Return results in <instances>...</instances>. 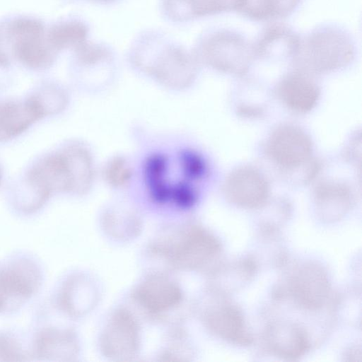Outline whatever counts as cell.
<instances>
[{
    "label": "cell",
    "mask_w": 362,
    "mask_h": 362,
    "mask_svg": "<svg viewBox=\"0 0 362 362\" xmlns=\"http://www.w3.org/2000/svg\"><path fill=\"white\" fill-rule=\"evenodd\" d=\"M88 34L87 24L78 18L61 20L47 30L48 42L58 54L65 49H74L87 40Z\"/></svg>",
    "instance_id": "cell-23"
},
{
    "label": "cell",
    "mask_w": 362,
    "mask_h": 362,
    "mask_svg": "<svg viewBox=\"0 0 362 362\" xmlns=\"http://www.w3.org/2000/svg\"><path fill=\"white\" fill-rule=\"evenodd\" d=\"M300 38L301 35L289 25L272 22L264 27L252 42L255 61L282 59L292 63Z\"/></svg>",
    "instance_id": "cell-13"
},
{
    "label": "cell",
    "mask_w": 362,
    "mask_h": 362,
    "mask_svg": "<svg viewBox=\"0 0 362 362\" xmlns=\"http://www.w3.org/2000/svg\"><path fill=\"white\" fill-rule=\"evenodd\" d=\"M2 176H3V172H2V168L0 165V184H1V182L2 180Z\"/></svg>",
    "instance_id": "cell-30"
},
{
    "label": "cell",
    "mask_w": 362,
    "mask_h": 362,
    "mask_svg": "<svg viewBox=\"0 0 362 362\" xmlns=\"http://www.w3.org/2000/svg\"><path fill=\"white\" fill-rule=\"evenodd\" d=\"M264 150L270 160L288 171L305 167L313 161L312 140L303 129L294 124H284L274 129Z\"/></svg>",
    "instance_id": "cell-10"
},
{
    "label": "cell",
    "mask_w": 362,
    "mask_h": 362,
    "mask_svg": "<svg viewBox=\"0 0 362 362\" xmlns=\"http://www.w3.org/2000/svg\"><path fill=\"white\" fill-rule=\"evenodd\" d=\"M209 329L218 337L239 345L252 341L242 312L235 306L223 304L213 308L206 315Z\"/></svg>",
    "instance_id": "cell-19"
},
{
    "label": "cell",
    "mask_w": 362,
    "mask_h": 362,
    "mask_svg": "<svg viewBox=\"0 0 362 362\" xmlns=\"http://www.w3.org/2000/svg\"><path fill=\"white\" fill-rule=\"evenodd\" d=\"M269 183L257 169L243 166L233 170L223 186L226 199L243 209H257L264 206L269 196Z\"/></svg>",
    "instance_id": "cell-12"
},
{
    "label": "cell",
    "mask_w": 362,
    "mask_h": 362,
    "mask_svg": "<svg viewBox=\"0 0 362 362\" xmlns=\"http://www.w3.org/2000/svg\"><path fill=\"white\" fill-rule=\"evenodd\" d=\"M316 212L325 222H335L350 210L353 197L349 185L338 181L320 183L314 192Z\"/></svg>",
    "instance_id": "cell-21"
},
{
    "label": "cell",
    "mask_w": 362,
    "mask_h": 362,
    "mask_svg": "<svg viewBox=\"0 0 362 362\" xmlns=\"http://www.w3.org/2000/svg\"><path fill=\"white\" fill-rule=\"evenodd\" d=\"M206 173L203 158L188 151L173 159L161 154L151 156L145 179L149 194L156 202L189 208L196 203Z\"/></svg>",
    "instance_id": "cell-3"
},
{
    "label": "cell",
    "mask_w": 362,
    "mask_h": 362,
    "mask_svg": "<svg viewBox=\"0 0 362 362\" xmlns=\"http://www.w3.org/2000/svg\"><path fill=\"white\" fill-rule=\"evenodd\" d=\"M133 297L144 310L152 313L168 311L182 298V290L174 280L163 275H151L135 288Z\"/></svg>",
    "instance_id": "cell-17"
},
{
    "label": "cell",
    "mask_w": 362,
    "mask_h": 362,
    "mask_svg": "<svg viewBox=\"0 0 362 362\" xmlns=\"http://www.w3.org/2000/svg\"><path fill=\"white\" fill-rule=\"evenodd\" d=\"M103 220L105 228L116 235L118 230L121 234L124 229L134 230L139 226V220L134 214L120 209L108 210Z\"/></svg>",
    "instance_id": "cell-27"
},
{
    "label": "cell",
    "mask_w": 362,
    "mask_h": 362,
    "mask_svg": "<svg viewBox=\"0 0 362 362\" xmlns=\"http://www.w3.org/2000/svg\"><path fill=\"white\" fill-rule=\"evenodd\" d=\"M77 1V0H76Z\"/></svg>",
    "instance_id": "cell-32"
},
{
    "label": "cell",
    "mask_w": 362,
    "mask_h": 362,
    "mask_svg": "<svg viewBox=\"0 0 362 362\" xmlns=\"http://www.w3.org/2000/svg\"><path fill=\"white\" fill-rule=\"evenodd\" d=\"M303 0H247L240 11L245 18L253 22H269L291 16Z\"/></svg>",
    "instance_id": "cell-24"
},
{
    "label": "cell",
    "mask_w": 362,
    "mask_h": 362,
    "mask_svg": "<svg viewBox=\"0 0 362 362\" xmlns=\"http://www.w3.org/2000/svg\"><path fill=\"white\" fill-rule=\"evenodd\" d=\"M96 297V289L90 280L81 276H71L60 286L57 304L67 315L78 317L93 308Z\"/></svg>",
    "instance_id": "cell-22"
},
{
    "label": "cell",
    "mask_w": 362,
    "mask_h": 362,
    "mask_svg": "<svg viewBox=\"0 0 362 362\" xmlns=\"http://www.w3.org/2000/svg\"><path fill=\"white\" fill-rule=\"evenodd\" d=\"M69 103L60 84L45 81L24 95L0 98V143L21 135L35 122L63 112Z\"/></svg>",
    "instance_id": "cell-5"
},
{
    "label": "cell",
    "mask_w": 362,
    "mask_h": 362,
    "mask_svg": "<svg viewBox=\"0 0 362 362\" xmlns=\"http://www.w3.org/2000/svg\"><path fill=\"white\" fill-rule=\"evenodd\" d=\"M192 52L200 64L236 76L247 74L255 62L252 42L242 33L230 28L206 31Z\"/></svg>",
    "instance_id": "cell-7"
},
{
    "label": "cell",
    "mask_w": 362,
    "mask_h": 362,
    "mask_svg": "<svg viewBox=\"0 0 362 362\" xmlns=\"http://www.w3.org/2000/svg\"><path fill=\"white\" fill-rule=\"evenodd\" d=\"M264 335L269 349L282 358H299L310 346L305 330L293 322H273L267 327Z\"/></svg>",
    "instance_id": "cell-20"
},
{
    "label": "cell",
    "mask_w": 362,
    "mask_h": 362,
    "mask_svg": "<svg viewBox=\"0 0 362 362\" xmlns=\"http://www.w3.org/2000/svg\"><path fill=\"white\" fill-rule=\"evenodd\" d=\"M276 93L288 109L298 113H306L316 106L320 89L314 76L294 68L279 81Z\"/></svg>",
    "instance_id": "cell-15"
},
{
    "label": "cell",
    "mask_w": 362,
    "mask_h": 362,
    "mask_svg": "<svg viewBox=\"0 0 362 362\" xmlns=\"http://www.w3.org/2000/svg\"><path fill=\"white\" fill-rule=\"evenodd\" d=\"M32 351L33 356L38 360L68 361L77 355L78 339L70 329L44 327L35 334Z\"/></svg>",
    "instance_id": "cell-18"
},
{
    "label": "cell",
    "mask_w": 362,
    "mask_h": 362,
    "mask_svg": "<svg viewBox=\"0 0 362 362\" xmlns=\"http://www.w3.org/2000/svg\"><path fill=\"white\" fill-rule=\"evenodd\" d=\"M103 175L107 184L119 189L129 184L133 177V169L124 157L117 156L107 162Z\"/></svg>",
    "instance_id": "cell-26"
},
{
    "label": "cell",
    "mask_w": 362,
    "mask_h": 362,
    "mask_svg": "<svg viewBox=\"0 0 362 362\" xmlns=\"http://www.w3.org/2000/svg\"><path fill=\"white\" fill-rule=\"evenodd\" d=\"M83 145H84V144H83ZM84 146H85V145H84ZM85 146L88 148V147H87L86 146ZM88 151H90H90L89 149H88ZM91 155H92V154H91ZM94 177H95V176H94ZM93 181H94V180H93ZM92 185H93V184H92ZM91 187H92V186H91ZM90 188H91V187H90Z\"/></svg>",
    "instance_id": "cell-31"
},
{
    "label": "cell",
    "mask_w": 362,
    "mask_h": 362,
    "mask_svg": "<svg viewBox=\"0 0 362 362\" xmlns=\"http://www.w3.org/2000/svg\"><path fill=\"white\" fill-rule=\"evenodd\" d=\"M346 357L349 358V361H358L356 357L361 358V349H358L356 346L351 349L348 352Z\"/></svg>",
    "instance_id": "cell-29"
},
{
    "label": "cell",
    "mask_w": 362,
    "mask_h": 362,
    "mask_svg": "<svg viewBox=\"0 0 362 362\" xmlns=\"http://www.w3.org/2000/svg\"><path fill=\"white\" fill-rule=\"evenodd\" d=\"M10 68V59L0 52V89L4 88L9 82Z\"/></svg>",
    "instance_id": "cell-28"
},
{
    "label": "cell",
    "mask_w": 362,
    "mask_h": 362,
    "mask_svg": "<svg viewBox=\"0 0 362 362\" xmlns=\"http://www.w3.org/2000/svg\"><path fill=\"white\" fill-rule=\"evenodd\" d=\"M356 54V40L347 29L336 23H323L301 35L291 64L315 76L346 69Z\"/></svg>",
    "instance_id": "cell-4"
},
{
    "label": "cell",
    "mask_w": 362,
    "mask_h": 362,
    "mask_svg": "<svg viewBox=\"0 0 362 362\" xmlns=\"http://www.w3.org/2000/svg\"><path fill=\"white\" fill-rule=\"evenodd\" d=\"M95 176L93 156L80 141H69L31 160L7 189V199L18 214L40 210L54 194L83 195Z\"/></svg>",
    "instance_id": "cell-1"
},
{
    "label": "cell",
    "mask_w": 362,
    "mask_h": 362,
    "mask_svg": "<svg viewBox=\"0 0 362 362\" xmlns=\"http://www.w3.org/2000/svg\"><path fill=\"white\" fill-rule=\"evenodd\" d=\"M247 0H160V10L165 18L173 23L240 12Z\"/></svg>",
    "instance_id": "cell-16"
},
{
    "label": "cell",
    "mask_w": 362,
    "mask_h": 362,
    "mask_svg": "<svg viewBox=\"0 0 362 362\" xmlns=\"http://www.w3.org/2000/svg\"><path fill=\"white\" fill-rule=\"evenodd\" d=\"M288 286L295 302L308 310L322 308L330 291L326 272L314 263H305L297 268L289 280Z\"/></svg>",
    "instance_id": "cell-14"
},
{
    "label": "cell",
    "mask_w": 362,
    "mask_h": 362,
    "mask_svg": "<svg viewBox=\"0 0 362 362\" xmlns=\"http://www.w3.org/2000/svg\"><path fill=\"white\" fill-rule=\"evenodd\" d=\"M33 356L32 347L25 344L22 335L11 330L0 331V361H30Z\"/></svg>",
    "instance_id": "cell-25"
},
{
    "label": "cell",
    "mask_w": 362,
    "mask_h": 362,
    "mask_svg": "<svg viewBox=\"0 0 362 362\" xmlns=\"http://www.w3.org/2000/svg\"><path fill=\"white\" fill-rule=\"evenodd\" d=\"M43 281L38 262L28 254L18 253L0 262V315L22 308L36 295Z\"/></svg>",
    "instance_id": "cell-8"
},
{
    "label": "cell",
    "mask_w": 362,
    "mask_h": 362,
    "mask_svg": "<svg viewBox=\"0 0 362 362\" xmlns=\"http://www.w3.org/2000/svg\"><path fill=\"white\" fill-rule=\"evenodd\" d=\"M128 58L136 70L173 90L191 86L200 66L193 52L155 30L138 35L130 47Z\"/></svg>",
    "instance_id": "cell-2"
},
{
    "label": "cell",
    "mask_w": 362,
    "mask_h": 362,
    "mask_svg": "<svg viewBox=\"0 0 362 362\" xmlns=\"http://www.w3.org/2000/svg\"><path fill=\"white\" fill-rule=\"evenodd\" d=\"M153 249L177 268L196 269L214 260L221 247L210 232L194 226L157 243Z\"/></svg>",
    "instance_id": "cell-9"
},
{
    "label": "cell",
    "mask_w": 362,
    "mask_h": 362,
    "mask_svg": "<svg viewBox=\"0 0 362 362\" xmlns=\"http://www.w3.org/2000/svg\"><path fill=\"white\" fill-rule=\"evenodd\" d=\"M140 339L136 320L128 310L120 309L112 314L102 332L100 350L110 359L128 360L138 352Z\"/></svg>",
    "instance_id": "cell-11"
},
{
    "label": "cell",
    "mask_w": 362,
    "mask_h": 362,
    "mask_svg": "<svg viewBox=\"0 0 362 362\" xmlns=\"http://www.w3.org/2000/svg\"><path fill=\"white\" fill-rule=\"evenodd\" d=\"M0 52L33 71L49 69L58 55L48 42L44 24L37 18L24 16L0 24Z\"/></svg>",
    "instance_id": "cell-6"
}]
</instances>
